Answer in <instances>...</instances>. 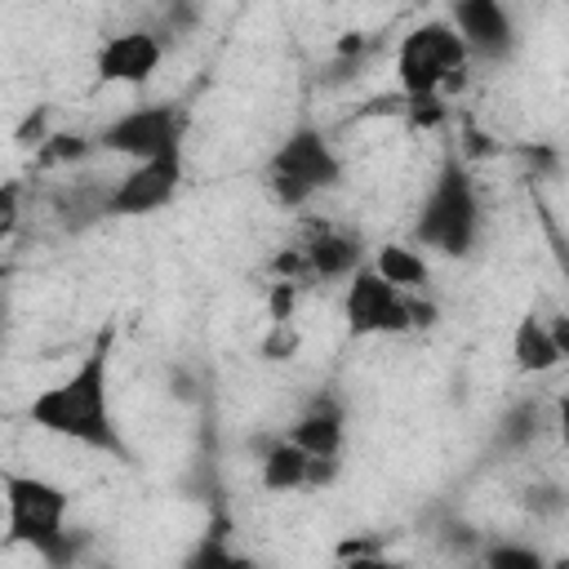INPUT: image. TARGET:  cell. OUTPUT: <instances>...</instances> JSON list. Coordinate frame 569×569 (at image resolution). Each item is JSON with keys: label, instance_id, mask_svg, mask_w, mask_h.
Returning <instances> with one entry per match:
<instances>
[{"label": "cell", "instance_id": "6da1fadb", "mask_svg": "<svg viewBox=\"0 0 569 569\" xmlns=\"http://www.w3.org/2000/svg\"><path fill=\"white\" fill-rule=\"evenodd\" d=\"M111 347H116V329L102 325L93 333L89 351L80 356V365L62 382L44 387L31 400L27 418L40 431H49V436H62V440H76V445L129 458L124 445H120L116 418H111Z\"/></svg>", "mask_w": 569, "mask_h": 569}, {"label": "cell", "instance_id": "7a4b0ae2", "mask_svg": "<svg viewBox=\"0 0 569 569\" xmlns=\"http://www.w3.org/2000/svg\"><path fill=\"white\" fill-rule=\"evenodd\" d=\"M0 489H4L9 542L31 547L49 565L76 560V538L67 533V507H71L67 489H58L53 480H40V476H18V471H4Z\"/></svg>", "mask_w": 569, "mask_h": 569}, {"label": "cell", "instance_id": "3957f363", "mask_svg": "<svg viewBox=\"0 0 569 569\" xmlns=\"http://www.w3.org/2000/svg\"><path fill=\"white\" fill-rule=\"evenodd\" d=\"M476 231H480V200H476V187L462 169L458 156H449L418 209V222H413V240L427 244V249H440L445 258H462L471 253L476 244Z\"/></svg>", "mask_w": 569, "mask_h": 569}, {"label": "cell", "instance_id": "277c9868", "mask_svg": "<svg viewBox=\"0 0 569 569\" xmlns=\"http://www.w3.org/2000/svg\"><path fill=\"white\" fill-rule=\"evenodd\" d=\"M471 49L453 31V22H422L413 27L396 49V76L405 98H427L440 89H453L467 80Z\"/></svg>", "mask_w": 569, "mask_h": 569}, {"label": "cell", "instance_id": "5b68a950", "mask_svg": "<svg viewBox=\"0 0 569 569\" xmlns=\"http://www.w3.org/2000/svg\"><path fill=\"white\" fill-rule=\"evenodd\" d=\"M342 178V160L333 156L329 138L316 129V124H298L267 160V191L284 204V209H298L307 204L316 191L333 187Z\"/></svg>", "mask_w": 569, "mask_h": 569}, {"label": "cell", "instance_id": "8992f818", "mask_svg": "<svg viewBox=\"0 0 569 569\" xmlns=\"http://www.w3.org/2000/svg\"><path fill=\"white\" fill-rule=\"evenodd\" d=\"M182 142V111L169 102H151V107H133L124 116H116L111 124H102L98 147L129 156V160H151L164 151H178Z\"/></svg>", "mask_w": 569, "mask_h": 569}, {"label": "cell", "instance_id": "52a82bcc", "mask_svg": "<svg viewBox=\"0 0 569 569\" xmlns=\"http://www.w3.org/2000/svg\"><path fill=\"white\" fill-rule=\"evenodd\" d=\"M178 182H182V151H164V156L138 160V164L102 196V213H111V218H142V213H156V209H164V204L178 196Z\"/></svg>", "mask_w": 569, "mask_h": 569}, {"label": "cell", "instance_id": "ba28073f", "mask_svg": "<svg viewBox=\"0 0 569 569\" xmlns=\"http://www.w3.org/2000/svg\"><path fill=\"white\" fill-rule=\"evenodd\" d=\"M342 316H347V329H351L356 338H369V333H405V329H413V325H409L405 289H396L391 280H382L373 267H356V271H351Z\"/></svg>", "mask_w": 569, "mask_h": 569}, {"label": "cell", "instance_id": "9c48e42d", "mask_svg": "<svg viewBox=\"0 0 569 569\" xmlns=\"http://www.w3.org/2000/svg\"><path fill=\"white\" fill-rule=\"evenodd\" d=\"M160 58H164V44L151 31H120L98 49L93 71L107 84H142L160 67Z\"/></svg>", "mask_w": 569, "mask_h": 569}, {"label": "cell", "instance_id": "30bf717a", "mask_svg": "<svg viewBox=\"0 0 569 569\" xmlns=\"http://www.w3.org/2000/svg\"><path fill=\"white\" fill-rule=\"evenodd\" d=\"M453 31L471 53H485V58H502L516 40L502 0H453Z\"/></svg>", "mask_w": 569, "mask_h": 569}, {"label": "cell", "instance_id": "8fae6325", "mask_svg": "<svg viewBox=\"0 0 569 569\" xmlns=\"http://www.w3.org/2000/svg\"><path fill=\"white\" fill-rule=\"evenodd\" d=\"M302 258H307V276H325V280L351 276L360 267V236H347V231H333L320 222V227H311Z\"/></svg>", "mask_w": 569, "mask_h": 569}, {"label": "cell", "instance_id": "7c38bea8", "mask_svg": "<svg viewBox=\"0 0 569 569\" xmlns=\"http://www.w3.org/2000/svg\"><path fill=\"white\" fill-rule=\"evenodd\" d=\"M289 440L316 458H338L342 449V409L338 400H311V409L289 427Z\"/></svg>", "mask_w": 569, "mask_h": 569}, {"label": "cell", "instance_id": "4fadbf2b", "mask_svg": "<svg viewBox=\"0 0 569 569\" xmlns=\"http://www.w3.org/2000/svg\"><path fill=\"white\" fill-rule=\"evenodd\" d=\"M511 356H516V369H520V373H547V369H556V365L565 360V351H560V342L551 338L547 320H538L533 311L520 316V325H516V333H511Z\"/></svg>", "mask_w": 569, "mask_h": 569}, {"label": "cell", "instance_id": "5bb4252c", "mask_svg": "<svg viewBox=\"0 0 569 569\" xmlns=\"http://www.w3.org/2000/svg\"><path fill=\"white\" fill-rule=\"evenodd\" d=\"M307 449H298L289 436H276L262 445V489L271 493H289V489H302L307 480Z\"/></svg>", "mask_w": 569, "mask_h": 569}, {"label": "cell", "instance_id": "9a60e30c", "mask_svg": "<svg viewBox=\"0 0 569 569\" xmlns=\"http://www.w3.org/2000/svg\"><path fill=\"white\" fill-rule=\"evenodd\" d=\"M373 271H378L382 280H391L396 289H405V293H413V289L427 284V262H422L413 249H405V244H382Z\"/></svg>", "mask_w": 569, "mask_h": 569}, {"label": "cell", "instance_id": "2e32d148", "mask_svg": "<svg viewBox=\"0 0 569 569\" xmlns=\"http://www.w3.org/2000/svg\"><path fill=\"white\" fill-rule=\"evenodd\" d=\"M84 151H89V142L80 133H53V138L40 142V164H71Z\"/></svg>", "mask_w": 569, "mask_h": 569}, {"label": "cell", "instance_id": "e0dca14e", "mask_svg": "<svg viewBox=\"0 0 569 569\" xmlns=\"http://www.w3.org/2000/svg\"><path fill=\"white\" fill-rule=\"evenodd\" d=\"M485 565L493 569H542V556L533 547H511V542H498L485 551Z\"/></svg>", "mask_w": 569, "mask_h": 569}, {"label": "cell", "instance_id": "ac0fdd59", "mask_svg": "<svg viewBox=\"0 0 569 569\" xmlns=\"http://www.w3.org/2000/svg\"><path fill=\"white\" fill-rule=\"evenodd\" d=\"M298 351V329L293 320H271V333L262 338V356L267 360H293Z\"/></svg>", "mask_w": 569, "mask_h": 569}, {"label": "cell", "instance_id": "d6986e66", "mask_svg": "<svg viewBox=\"0 0 569 569\" xmlns=\"http://www.w3.org/2000/svg\"><path fill=\"white\" fill-rule=\"evenodd\" d=\"M533 431H538V409L533 405H516L507 413V422H502V445H525V440H533Z\"/></svg>", "mask_w": 569, "mask_h": 569}, {"label": "cell", "instance_id": "ffe728a7", "mask_svg": "<svg viewBox=\"0 0 569 569\" xmlns=\"http://www.w3.org/2000/svg\"><path fill=\"white\" fill-rule=\"evenodd\" d=\"M22 218V182H0V240L13 236Z\"/></svg>", "mask_w": 569, "mask_h": 569}, {"label": "cell", "instance_id": "44dd1931", "mask_svg": "<svg viewBox=\"0 0 569 569\" xmlns=\"http://www.w3.org/2000/svg\"><path fill=\"white\" fill-rule=\"evenodd\" d=\"M298 280H276L267 293V316L271 320H293V302H298Z\"/></svg>", "mask_w": 569, "mask_h": 569}, {"label": "cell", "instance_id": "7402d4cb", "mask_svg": "<svg viewBox=\"0 0 569 569\" xmlns=\"http://www.w3.org/2000/svg\"><path fill=\"white\" fill-rule=\"evenodd\" d=\"M271 271H276V280H311L307 276V258H302V249H284V253H276L271 258Z\"/></svg>", "mask_w": 569, "mask_h": 569}, {"label": "cell", "instance_id": "603a6c76", "mask_svg": "<svg viewBox=\"0 0 569 569\" xmlns=\"http://www.w3.org/2000/svg\"><path fill=\"white\" fill-rule=\"evenodd\" d=\"M44 116H49V107H36V111L22 120V129H18V142H22V147H31V138L44 142Z\"/></svg>", "mask_w": 569, "mask_h": 569}, {"label": "cell", "instance_id": "cb8c5ba5", "mask_svg": "<svg viewBox=\"0 0 569 569\" xmlns=\"http://www.w3.org/2000/svg\"><path fill=\"white\" fill-rule=\"evenodd\" d=\"M338 556H342V560H351V556H356V560H378V547L365 542V538H347V542L338 547Z\"/></svg>", "mask_w": 569, "mask_h": 569}]
</instances>
